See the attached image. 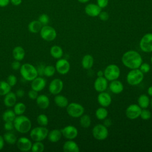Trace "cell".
Returning a JSON list of instances; mask_svg holds the SVG:
<instances>
[{
  "instance_id": "1",
  "label": "cell",
  "mask_w": 152,
  "mask_h": 152,
  "mask_svg": "<svg viewBox=\"0 0 152 152\" xmlns=\"http://www.w3.org/2000/svg\"><path fill=\"white\" fill-rule=\"evenodd\" d=\"M122 62L126 67L132 69L138 68L142 64V59L139 53L131 50L124 53L122 57Z\"/></svg>"
},
{
  "instance_id": "2",
  "label": "cell",
  "mask_w": 152,
  "mask_h": 152,
  "mask_svg": "<svg viewBox=\"0 0 152 152\" xmlns=\"http://www.w3.org/2000/svg\"><path fill=\"white\" fill-rule=\"evenodd\" d=\"M13 124L15 129L21 134L27 133L31 128V122L30 119L23 115L16 116Z\"/></svg>"
},
{
  "instance_id": "3",
  "label": "cell",
  "mask_w": 152,
  "mask_h": 152,
  "mask_svg": "<svg viewBox=\"0 0 152 152\" xmlns=\"http://www.w3.org/2000/svg\"><path fill=\"white\" fill-rule=\"evenodd\" d=\"M20 71L22 77L26 81H32L38 76L36 68L28 63L22 65L20 68Z\"/></svg>"
},
{
  "instance_id": "4",
  "label": "cell",
  "mask_w": 152,
  "mask_h": 152,
  "mask_svg": "<svg viewBox=\"0 0 152 152\" xmlns=\"http://www.w3.org/2000/svg\"><path fill=\"white\" fill-rule=\"evenodd\" d=\"M144 78V73L140 69H132L130 71L126 76V81L131 86H136L139 84Z\"/></svg>"
},
{
  "instance_id": "5",
  "label": "cell",
  "mask_w": 152,
  "mask_h": 152,
  "mask_svg": "<svg viewBox=\"0 0 152 152\" xmlns=\"http://www.w3.org/2000/svg\"><path fill=\"white\" fill-rule=\"evenodd\" d=\"M49 131L45 126H38L33 128L30 134L31 138L34 141H42L44 140L48 135Z\"/></svg>"
},
{
  "instance_id": "6",
  "label": "cell",
  "mask_w": 152,
  "mask_h": 152,
  "mask_svg": "<svg viewBox=\"0 0 152 152\" xmlns=\"http://www.w3.org/2000/svg\"><path fill=\"white\" fill-rule=\"evenodd\" d=\"M104 76L109 81L117 80L120 75V69L115 64H110L106 66L104 72Z\"/></svg>"
},
{
  "instance_id": "7",
  "label": "cell",
  "mask_w": 152,
  "mask_h": 152,
  "mask_svg": "<svg viewBox=\"0 0 152 152\" xmlns=\"http://www.w3.org/2000/svg\"><path fill=\"white\" fill-rule=\"evenodd\" d=\"M68 114L72 118H78L81 116L84 112V107L77 103H71L66 106Z\"/></svg>"
},
{
  "instance_id": "8",
  "label": "cell",
  "mask_w": 152,
  "mask_h": 152,
  "mask_svg": "<svg viewBox=\"0 0 152 152\" xmlns=\"http://www.w3.org/2000/svg\"><path fill=\"white\" fill-rule=\"evenodd\" d=\"M40 35L41 37L46 41H52L53 40L57 35L55 29L48 25L43 26L40 31Z\"/></svg>"
},
{
  "instance_id": "9",
  "label": "cell",
  "mask_w": 152,
  "mask_h": 152,
  "mask_svg": "<svg viewBox=\"0 0 152 152\" xmlns=\"http://www.w3.org/2000/svg\"><path fill=\"white\" fill-rule=\"evenodd\" d=\"M92 133L95 139L98 140H104L108 136V129L105 125L97 124L93 128Z\"/></svg>"
},
{
  "instance_id": "10",
  "label": "cell",
  "mask_w": 152,
  "mask_h": 152,
  "mask_svg": "<svg viewBox=\"0 0 152 152\" xmlns=\"http://www.w3.org/2000/svg\"><path fill=\"white\" fill-rule=\"evenodd\" d=\"M140 47L144 52H152V34L147 33L142 36L140 42Z\"/></svg>"
},
{
  "instance_id": "11",
  "label": "cell",
  "mask_w": 152,
  "mask_h": 152,
  "mask_svg": "<svg viewBox=\"0 0 152 152\" xmlns=\"http://www.w3.org/2000/svg\"><path fill=\"white\" fill-rule=\"evenodd\" d=\"M63 87L64 83L59 78H55L49 85V91L51 94L56 95L61 92L63 89Z\"/></svg>"
},
{
  "instance_id": "12",
  "label": "cell",
  "mask_w": 152,
  "mask_h": 152,
  "mask_svg": "<svg viewBox=\"0 0 152 152\" xmlns=\"http://www.w3.org/2000/svg\"><path fill=\"white\" fill-rule=\"evenodd\" d=\"M141 108L138 104H132L126 109V116L130 119H135L140 116Z\"/></svg>"
},
{
  "instance_id": "13",
  "label": "cell",
  "mask_w": 152,
  "mask_h": 152,
  "mask_svg": "<svg viewBox=\"0 0 152 152\" xmlns=\"http://www.w3.org/2000/svg\"><path fill=\"white\" fill-rule=\"evenodd\" d=\"M56 71L60 74H66L70 69V64L65 59H59L55 65Z\"/></svg>"
},
{
  "instance_id": "14",
  "label": "cell",
  "mask_w": 152,
  "mask_h": 152,
  "mask_svg": "<svg viewBox=\"0 0 152 152\" xmlns=\"http://www.w3.org/2000/svg\"><path fill=\"white\" fill-rule=\"evenodd\" d=\"M62 135L66 139L72 140L75 138L78 135L77 129L72 125H68L61 130Z\"/></svg>"
},
{
  "instance_id": "15",
  "label": "cell",
  "mask_w": 152,
  "mask_h": 152,
  "mask_svg": "<svg viewBox=\"0 0 152 152\" xmlns=\"http://www.w3.org/2000/svg\"><path fill=\"white\" fill-rule=\"evenodd\" d=\"M16 143L18 148L21 151H28L31 150L32 145L31 141L26 137H20L17 140Z\"/></svg>"
},
{
  "instance_id": "16",
  "label": "cell",
  "mask_w": 152,
  "mask_h": 152,
  "mask_svg": "<svg viewBox=\"0 0 152 152\" xmlns=\"http://www.w3.org/2000/svg\"><path fill=\"white\" fill-rule=\"evenodd\" d=\"M46 81L42 77H37L33 80L31 81V88L33 90L37 91V92L43 90L46 86Z\"/></svg>"
},
{
  "instance_id": "17",
  "label": "cell",
  "mask_w": 152,
  "mask_h": 152,
  "mask_svg": "<svg viewBox=\"0 0 152 152\" xmlns=\"http://www.w3.org/2000/svg\"><path fill=\"white\" fill-rule=\"evenodd\" d=\"M85 12L90 17H95L99 15L102 11V8L95 4H88L85 7Z\"/></svg>"
},
{
  "instance_id": "18",
  "label": "cell",
  "mask_w": 152,
  "mask_h": 152,
  "mask_svg": "<svg viewBox=\"0 0 152 152\" xmlns=\"http://www.w3.org/2000/svg\"><path fill=\"white\" fill-rule=\"evenodd\" d=\"M95 90L98 92L104 91L107 87V81L105 77H98L94 83Z\"/></svg>"
},
{
  "instance_id": "19",
  "label": "cell",
  "mask_w": 152,
  "mask_h": 152,
  "mask_svg": "<svg viewBox=\"0 0 152 152\" xmlns=\"http://www.w3.org/2000/svg\"><path fill=\"white\" fill-rule=\"evenodd\" d=\"M97 101L102 107L109 106L112 102L111 96L106 92H100L97 96Z\"/></svg>"
},
{
  "instance_id": "20",
  "label": "cell",
  "mask_w": 152,
  "mask_h": 152,
  "mask_svg": "<svg viewBox=\"0 0 152 152\" xmlns=\"http://www.w3.org/2000/svg\"><path fill=\"white\" fill-rule=\"evenodd\" d=\"M36 100L37 106L42 109H47L50 104L49 97L45 94H41L38 96Z\"/></svg>"
},
{
  "instance_id": "21",
  "label": "cell",
  "mask_w": 152,
  "mask_h": 152,
  "mask_svg": "<svg viewBox=\"0 0 152 152\" xmlns=\"http://www.w3.org/2000/svg\"><path fill=\"white\" fill-rule=\"evenodd\" d=\"M63 150L65 152H78L80 151V148L75 142L69 140L64 144Z\"/></svg>"
},
{
  "instance_id": "22",
  "label": "cell",
  "mask_w": 152,
  "mask_h": 152,
  "mask_svg": "<svg viewBox=\"0 0 152 152\" xmlns=\"http://www.w3.org/2000/svg\"><path fill=\"white\" fill-rule=\"evenodd\" d=\"M17 96L13 93L10 91L8 93L5 95L4 99V103L7 107H12L14 106L16 103Z\"/></svg>"
},
{
  "instance_id": "23",
  "label": "cell",
  "mask_w": 152,
  "mask_h": 152,
  "mask_svg": "<svg viewBox=\"0 0 152 152\" xmlns=\"http://www.w3.org/2000/svg\"><path fill=\"white\" fill-rule=\"evenodd\" d=\"M109 88L110 91L115 94H119L124 90V86L122 83L117 80H113L109 84Z\"/></svg>"
},
{
  "instance_id": "24",
  "label": "cell",
  "mask_w": 152,
  "mask_h": 152,
  "mask_svg": "<svg viewBox=\"0 0 152 152\" xmlns=\"http://www.w3.org/2000/svg\"><path fill=\"white\" fill-rule=\"evenodd\" d=\"M12 53L14 59L18 61L23 60L25 56V50L21 46H20L15 47L12 50Z\"/></svg>"
},
{
  "instance_id": "25",
  "label": "cell",
  "mask_w": 152,
  "mask_h": 152,
  "mask_svg": "<svg viewBox=\"0 0 152 152\" xmlns=\"http://www.w3.org/2000/svg\"><path fill=\"white\" fill-rule=\"evenodd\" d=\"M62 135L61 130L55 129L49 132L48 135V138L50 142H56L60 140Z\"/></svg>"
},
{
  "instance_id": "26",
  "label": "cell",
  "mask_w": 152,
  "mask_h": 152,
  "mask_svg": "<svg viewBox=\"0 0 152 152\" xmlns=\"http://www.w3.org/2000/svg\"><path fill=\"white\" fill-rule=\"evenodd\" d=\"M94 64V59L93 57L89 54L83 56L81 61L82 66L86 69H90Z\"/></svg>"
},
{
  "instance_id": "27",
  "label": "cell",
  "mask_w": 152,
  "mask_h": 152,
  "mask_svg": "<svg viewBox=\"0 0 152 152\" xmlns=\"http://www.w3.org/2000/svg\"><path fill=\"white\" fill-rule=\"evenodd\" d=\"M42 26V24L39 20H33L28 24V30L32 33H37L40 32Z\"/></svg>"
},
{
  "instance_id": "28",
  "label": "cell",
  "mask_w": 152,
  "mask_h": 152,
  "mask_svg": "<svg viewBox=\"0 0 152 152\" xmlns=\"http://www.w3.org/2000/svg\"><path fill=\"white\" fill-rule=\"evenodd\" d=\"M54 102L56 106L60 107H66L68 104V99L62 95L56 94L54 98Z\"/></svg>"
},
{
  "instance_id": "29",
  "label": "cell",
  "mask_w": 152,
  "mask_h": 152,
  "mask_svg": "<svg viewBox=\"0 0 152 152\" xmlns=\"http://www.w3.org/2000/svg\"><path fill=\"white\" fill-rule=\"evenodd\" d=\"M50 53L53 58L55 59H60L63 55V50L60 46L54 45L51 47Z\"/></svg>"
},
{
  "instance_id": "30",
  "label": "cell",
  "mask_w": 152,
  "mask_h": 152,
  "mask_svg": "<svg viewBox=\"0 0 152 152\" xmlns=\"http://www.w3.org/2000/svg\"><path fill=\"white\" fill-rule=\"evenodd\" d=\"M3 138L4 139V141L9 144H14L17 142V136L15 134L11 132V131H8L5 133L3 135Z\"/></svg>"
},
{
  "instance_id": "31",
  "label": "cell",
  "mask_w": 152,
  "mask_h": 152,
  "mask_svg": "<svg viewBox=\"0 0 152 152\" xmlns=\"http://www.w3.org/2000/svg\"><path fill=\"white\" fill-rule=\"evenodd\" d=\"M150 99L145 94H141L138 99V103L141 108L146 109L150 104Z\"/></svg>"
},
{
  "instance_id": "32",
  "label": "cell",
  "mask_w": 152,
  "mask_h": 152,
  "mask_svg": "<svg viewBox=\"0 0 152 152\" xmlns=\"http://www.w3.org/2000/svg\"><path fill=\"white\" fill-rule=\"evenodd\" d=\"M16 117L14 110L11 109L6 110L2 114V119L5 122H13Z\"/></svg>"
},
{
  "instance_id": "33",
  "label": "cell",
  "mask_w": 152,
  "mask_h": 152,
  "mask_svg": "<svg viewBox=\"0 0 152 152\" xmlns=\"http://www.w3.org/2000/svg\"><path fill=\"white\" fill-rule=\"evenodd\" d=\"M13 109L16 115H21L25 112L26 109V106L24 103L22 102H18L14 104Z\"/></svg>"
},
{
  "instance_id": "34",
  "label": "cell",
  "mask_w": 152,
  "mask_h": 152,
  "mask_svg": "<svg viewBox=\"0 0 152 152\" xmlns=\"http://www.w3.org/2000/svg\"><path fill=\"white\" fill-rule=\"evenodd\" d=\"M11 87L5 81H0V96H5L11 91Z\"/></svg>"
},
{
  "instance_id": "35",
  "label": "cell",
  "mask_w": 152,
  "mask_h": 152,
  "mask_svg": "<svg viewBox=\"0 0 152 152\" xmlns=\"http://www.w3.org/2000/svg\"><path fill=\"white\" fill-rule=\"evenodd\" d=\"M96 116L99 120H103L106 118L108 115L107 110L103 107L98 108L96 111Z\"/></svg>"
},
{
  "instance_id": "36",
  "label": "cell",
  "mask_w": 152,
  "mask_h": 152,
  "mask_svg": "<svg viewBox=\"0 0 152 152\" xmlns=\"http://www.w3.org/2000/svg\"><path fill=\"white\" fill-rule=\"evenodd\" d=\"M80 122L83 128H87L91 125V118L87 115H83L80 118Z\"/></svg>"
},
{
  "instance_id": "37",
  "label": "cell",
  "mask_w": 152,
  "mask_h": 152,
  "mask_svg": "<svg viewBox=\"0 0 152 152\" xmlns=\"http://www.w3.org/2000/svg\"><path fill=\"white\" fill-rule=\"evenodd\" d=\"M45 149V145L41 141H35L32 144L31 150L33 152H42Z\"/></svg>"
},
{
  "instance_id": "38",
  "label": "cell",
  "mask_w": 152,
  "mask_h": 152,
  "mask_svg": "<svg viewBox=\"0 0 152 152\" xmlns=\"http://www.w3.org/2000/svg\"><path fill=\"white\" fill-rule=\"evenodd\" d=\"M48 118L45 114H40L37 117V122L40 126H46L48 124Z\"/></svg>"
},
{
  "instance_id": "39",
  "label": "cell",
  "mask_w": 152,
  "mask_h": 152,
  "mask_svg": "<svg viewBox=\"0 0 152 152\" xmlns=\"http://www.w3.org/2000/svg\"><path fill=\"white\" fill-rule=\"evenodd\" d=\"M55 71H56L55 66L50 65L45 66V70H44V75L48 77H50L55 74Z\"/></svg>"
},
{
  "instance_id": "40",
  "label": "cell",
  "mask_w": 152,
  "mask_h": 152,
  "mask_svg": "<svg viewBox=\"0 0 152 152\" xmlns=\"http://www.w3.org/2000/svg\"><path fill=\"white\" fill-rule=\"evenodd\" d=\"M38 20L40 21V23L42 24V26L48 25V24L49 23V17L46 14H42L39 15Z\"/></svg>"
},
{
  "instance_id": "41",
  "label": "cell",
  "mask_w": 152,
  "mask_h": 152,
  "mask_svg": "<svg viewBox=\"0 0 152 152\" xmlns=\"http://www.w3.org/2000/svg\"><path fill=\"white\" fill-rule=\"evenodd\" d=\"M7 82L12 87L16 84V83L17 82V78L15 77V75H14L13 74H11L8 76V77L7 78Z\"/></svg>"
},
{
  "instance_id": "42",
  "label": "cell",
  "mask_w": 152,
  "mask_h": 152,
  "mask_svg": "<svg viewBox=\"0 0 152 152\" xmlns=\"http://www.w3.org/2000/svg\"><path fill=\"white\" fill-rule=\"evenodd\" d=\"M151 114L150 110L145 109H143L141 110L140 116H141V118L144 120H148L151 118Z\"/></svg>"
},
{
  "instance_id": "43",
  "label": "cell",
  "mask_w": 152,
  "mask_h": 152,
  "mask_svg": "<svg viewBox=\"0 0 152 152\" xmlns=\"http://www.w3.org/2000/svg\"><path fill=\"white\" fill-rule=\"evenodd\" d=\"M139 68L142 73H147L150 69V66L147 63H142Z\"/></svg>"
},
{
  "instance_id": "44",
  "label": "cell",
  "mask_w": 152,
  "mask_h": 152,
  "mask_svg": "<svg viewBox=\"0 0 152 152\" xmlns=\"http://www.w3.org/2000/svg\"><path fill=\"white\" fill-rule=\"evenodd\" d=\"M45 65L44 64H39L37 68H36V69H37V74L39 76H43L44 75V70H45Z\"/></svg>"
},
{
  "instance_id": "45",
  "label": "cell",
  "mask_w": 152,
  "mask_h": 152,
  "mask_svg": "<svg viewBox=\"0 0 152 152\" xmlns=\"http://www.w3.org/2000/svg\"><path fill=\"white\" fill-rule=\"evenodd\" d=\"M28 96L29 97L30 99H32V100H36V98L38 96V93H37V91L34 90H33V89H31L30 90H29V91L28 92Z\"/></svg>"
},
{
  "instance_id": "46",
  "label": "cell",
  "mask_w": 152,
  "mask_h": 152,
  "mask_svg": "<svg viewBox=\"0 0 152 152\" xmlns=\"http://www.w3.org/2000/svg\"><path fill=\"white\" fill-rule=\"evenodd\" d=\"M98 16L99 17V18L103 21H107L109 17V14L106 11H101Z\"/></svg>"
},
{
  "instance_id": "47",
  "label": "cell",
  "mask_w": 152,
  "mask_h": 152,
  "mask_svg": "<svg viewBox=\"0 0 152 152\" xmlns=\"http://www.w3.org/2000/svg\"><path fill=\"white\" fill-rule=\"evenodd\" d=\"M4 127V129L7 131H12L14 128L13 122H5Z\"/></svg>"
},
{
  "instance_id": "48",
  "label": "cell",
  "mask_w": 152,
  "mask_h": 152,
  "mask_svg": "<svg viewBox=\"0 0 152 152\" xmlns=\"http://www.w3.org/2000/svg\"><path fill=\"white\" fill-rule=\"evenodd\" d=\"M97 4L102 9L106 7L109 3V0H96Z\"/></svg>"
},
{
  "instance_id": "49",
  "label": "cell",
  "mask_w": 152,
  "mask_h": 152,
  "mask_svg": "<svg viewBox=\"0 0 152 152\" xmlns=\"http://www.w3.org/2000/svg\"><path fill=\"white\" fill-rule=\"evenodd\" d=\"M11 66V68H12V69H14V70H18V69H20V68L21 65L20 62L18 61H16L15 60V61L12 62Z\"/></svg>"
},
{
  "instance_id": "50",
  "label": "cell",
  "mask_w": 152,
  "mask_h": 152,
  "mask_svg": "<svg viewBox=\"0 0 152 152\" xmlns=\"http://www.w3.org/2000/svg\"><path fill=\"white\" fill-rule=\"evenodd\" d=\"M10 2V0H0V7H7Z\"/></svg>"
},
{
  "instance_id": "51",
  "label": "cell",
  "mask_w": 152,
  "mask_h": 152,
  "mask_svg": "<svg viewBox=\"0 0 152 152\" xmlns=\"http://www.w3.org/2000/svg\"><path fill=\"white\" fill-rule=\"evenodd\" d=\"M17 97H22L24 95V91L23 89H18L17 90L16 93H15Z\"/></svg>"
},
{
  "instance_id": "52",
  "label": "cell",
  "mask_w": 152,
  "mask_h": 152,
  "mask_svg": "<svg viewBox=\"0 0 152 152\" xmlns=\"http://www.w3.org/2000/svg\"><path fill=\"white\" fill-rule=\"evenodd\" d=\"M22 2V0H10V3L14 5V6H18L20 5Z\"/></svg>"
},
{
  "instance_id": "53",
  "label": "cell",
  "mask_w": 152,
  "mask_h": 152,
  "mask_svg": "<svg viewBox=\"0 0 152 152\" xmlns=\"http://www.w3.org/2000/svg\"><path fill=\"white\" fill-rule=\"evenodd\" d=\"M4 142H5V141H4V139L3 138V136L0 135V150H1L4 147Z\"/></svg>"
},
{
  "instance_id": "54",
  "label": "cell",
  "mask_w": 152,
  "mask_h": 152,
  "mask_svg": "<svg viewBox=\"0 0 152 152\" xmlns=\"http://www.w3.org/2000/svg\"><path fill=\"white\" fill-rule=\"evenodd\" d=\"M112 124V122H111V121L110 119H106L105 121L104 122V125H105L106 127L107 126H109L110 125Z\"/></svg>"
},
{
  "instance_id": "55",
  "label": "cell",
  "mask_w": 152,
  "mask_h": 152,
  "mask_svg": "<svg viewBox=\"0 0 152 152\" xmlns=\"http://www.w3.org/2000/svg\"><path fill=\"white\" fill-rule=\"evenodd\" d=\"M147 93L148 95H150V96H152V86H150L148 87L147 90Z\"/></svg>"
},
{
  "instance_id": "56",
  "label": "cell",
  "mask_w": 152,
  "mask_h": 152,
  "mask_svg": "<svg viewBox=\"0 0 152 152\" xmlns=\"http://www.w3.org/2000/svg\"><path fill=\"white\" fill-rule=\"evenodd\" d=\"M97 75L98 77H102V76L104 75V73H103V72L102 71L100 70V71H99L97 72Z\"/></svg>"
},
{
  "instance_id": "57",
  "label": "cell",
  "mask_w": 152,
  "mask_h": 152,
  "mask_svg": "<svg viewBox=\"0 0 152 152\" xmlns=\"http://www.w3.org/2000/svg\"><path fill=\"white\" fill-rule=\"evenodd\" d=\"M78 2H80V3H86L87 2H88L90 0H77Z\"/></svg>"
},
{
  "instance_id": "58",
  "label": "cell",
  "mask_w": 152,
  "mask_h": 152,
  "mask_svg": "<svg viewBox=\"0 0 152 152\" xmlns=\"http://www.w3.org/2000/svg\"><path fill=\"white\" fill-rule=\"evenodd\" d=\"M150 104H151V107H152V99H151V101H150Z\"/></svg>"
},
{
  "instance_id": "59",
  "label": "cell",
  "mask_w": 152,
  "mask_h": 152,
  "mask_svg": "<svg viewBox=\"0 0 152 152\" xmlns=\"http://www.w3.org/2000/svg\"><path fill=\"white\" fill-rule=\"evenodd\" d=\"M151 63H152V56H151Z\"/></svg>"
},
{
  "instance_id": "60",
  "label": "cell",
  "mask_w": 152,
  "mask_h": 152,
  "mask_svg": "<svg viewBox=\"0 0 152 152\" xmlns=\"http://www.w3.org/2000/svg\"><path fill=\"white\" fill-rule=\"evenodd\" d=\"M151 28H152V26H151Z\"/></svg>"
}]
</instances>
